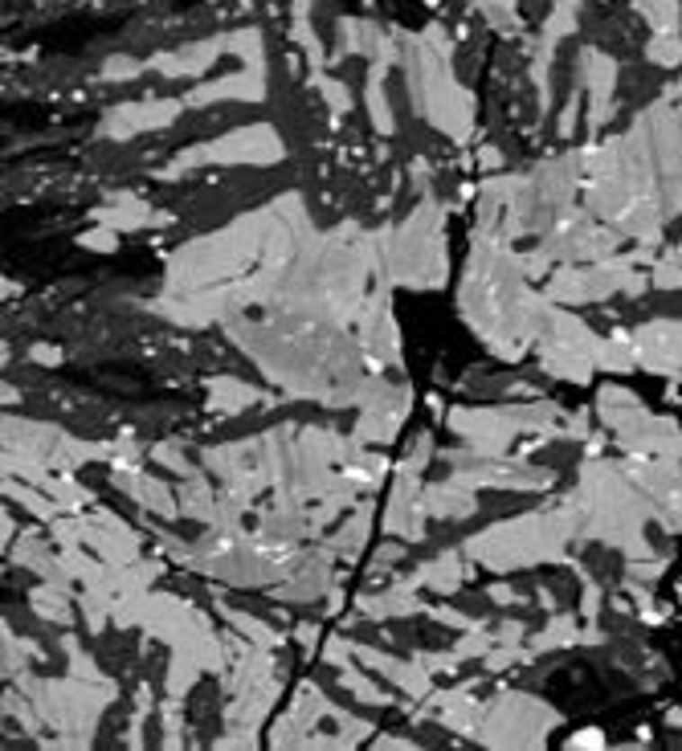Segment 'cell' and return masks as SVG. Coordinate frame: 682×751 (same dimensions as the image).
<instances>
[{"label": "cell", "instance_id": "obj_1", "mask_svg": "<svg viewBox=\"0 0 682 751\" xmlns=\"http://www.w3.org/2000/svg\"><path fill=\"white\" fill-rule=\"evenodd\" d=\"M552 307L556 302L527 291L523 257H515L503 237L474 233L466 282H462V315L498 360H519L523 347L548 331Z\"/></svg>", "mask_w": 682, "mask_h": 751}, {"label": "cell", "instance_id": "obj_2", "mask_svg": "<svg viewBox=\"0 0 682 751\" xmlns=\"http://www.w3.org/2000/svg\"><path fill=\"white\" fill-rule=\"evenodd\" d=\"M576 511H580V535L588 540H605L613 548H621L629 559H646L654 556V548L642 535V523L654 519L658 503L638 490L633 478H621L605 461H588L580 490L572 495Z\"/></svg>", "mask_w": 682, "mask_h": 751}, {"label": "cell", "instance_id": "obj_3", "mask_svg": "<svg viewBox=\"0 0 682 751\" xmlns=\"http://www.w3.org/2000/svg\"><path fill=\"white\" fill-rule=\"evenodd\" d=\"M580 531V511L568 498L560 511H532L519 519L495 523V527L479 531L466 543V556L487 564L490 572H515V568H532L543 559H560L568 564L564 543Z\"/></svg>", "mask_w": 682, "mask_h": 751}, {"label": "cell", "instance_id": "obj_4", "mask_svg": "<svg viewBox=\"0 0 682 751\" xmlns=\"http://www.w3.org/2000/svg\"><path fill=\"white\" fill-rule=\"evenodd\" d=\"M445 212L437 201H421L408 221L397 225V233H381V270L389 282L413 286V291H434L445 282Z\"/></svg>", "mask_w": 682, "mask_h": 751}, {"label": "cell", "instance_id": "obj_5", "mask_svg": "<svg viewBox=\"0 0 682 751\" xmlns=\"http://www.w3.org/2000/svg\"><path fill=\"white\" fill-rule=\"evenodd\" d=\"M17 686L25 690L29 699L37 702L41 719L54 731L74 735L90 747V735L98 727V715L115 699V686L111 682H78V678H62V682H41V678H29V674H17Z\"/></svg>", "mask_w": 682, "mask_h": 751}, {"label": "cell", "instance_id": "obj_6", "mask_svg": "<svg viewBox=\"0 0 682 751\" xmlns=\"http://www.w3.org/2000/svg\"><path fill=\"white\" fill-rule=\"evenodd\" d=\"M560 408L540 400V405H511V408H453L450 429L462 434L474 450V458H503L507 445L519 434H548L560 421Z\"/></svg>", "mask_w": 682, "mask_h": 751}, {"label": "cell", "instance_id": "obj_7", "mask_svg": "<svg viewBox=\"0 0 682 751\" xmlns=\"http://www.w3.org/2000/svg\"><path fill=\"white\" fill-rule=\"evenodd\" d=\"M283 156H286V148H283L274 127L254 123V127H238V131L221 135V139L184 148L176 156V164H168L160 176L176 180V176H188L193 168H204V164H254V168H266V164H278Z\"/></svg>", "mask_w": 682, "mask_h": 751}, {"label": "cell", "instance_id": "obj_8", "mask_svg": "<svg viewBox=\"0 0 682 751\" xmlns=\"http://www.w3.org/2000/svg\"><path fill=\"white\" fill-rule=\"evenodd\" d=\"M638 257L642 254L597 257L593 265H568V270H560V274L548 282L543 299L556 302V307H564V302L580 307V302H601V299H609V294H617V291L642 294L646 278L633 270V265H638Z\"/></svg>", "mask_w": 682, "mask_h": 751}, {"label": "cell", "instance_id": "obj_9", "mask_svg": "<svg viewBox=\"0 0 682 751\" xmlns=\"http://www.w3.org/2000/svg\"><path fill=\"white\" fill-rule=\"evenodd\" d=\"M556 723H560V715L548 702L511 690V694H503V699L482 715V727L474 739L487 743V747H540Z\"/></svg>", "mask_w": 682, "mask_h": 751}, {"label": "cell", "instance_id": "obj_10", "mask_svg": "<svg viewBox=\"0 0 682 751\" xmlns=\"http://www.w3.org/2000/svg\"><path fill=\"white\" fill-rule=\"evenodd\" d=\"M597 347H601V339L580 318L564 315V310H552L548 331L540 335V368L560 376V380L585 384L597 368Z\"/></svg>", "mask_w": 682, "mask_h": 751}, {"label": "cell", "instance_id": "obj_11", "mask_svg": "<svg viewBox=\"0 0 682 751\" xmlns=\"http://www.w3.org/2000/svg\"><path fill=\"white\" fill-rule=\"evenodd\" d=\"M352 405H360V421H355V442L360 445H389L392 437L400 434V421L408 416V397L405 384H384L381 376L376 380H363L360 392H355Z\"/></svg>", "mask_w": 682, "mask_h": 751}, {"label": "cell", "instance_id": "obj_12", "mask_svg": "<svg viewBox=\"0 0 682 751\" xmlns=\"http://www.w3.org/2000/svg\"><path fill=\"white\" fill-rule=\"evenodd\" d=\"M82 548H90L103 564L111 568H123V564H135V559H143V543L139 535H135L131 527H127L123 519H115L111 511H103V506H94L90 514H82Z\"/></svg>", "mask_w": 682, "mask_h": 751}, {"label": "cell", "instance_id": "obj_13", "mask_svg": "<svg viewBox=\"0 0 682 751\" xmlns=\"http://www.w3.org/2000/svg\"><path fill=\"white\" fill-rule=\"evenodd\" d=\"M426 487H421V469L400 461L397 466V490L389 498V511H384V531L397 535L405 543H417L426 535Z\"/></svg>", "mask_w": 682, "mask_h": 751}, {"label": "cell", "instance_id": "obj_14", "mask_svg": "<svg viewBox=\"0 0 682 751\" xmlns=\"http://www.w3.org/2000/svg\"><path fill=\"white\" fill-rule=\"evenodd\" d=\"M613 246H617V233L585 221V217H572V212H564L543 241L552 257H576V262H597V257L613 254Z\"/></svg>", "mask_w": 682, "mask_h": 751}, {"label": "cell", "instance_id": "obj_15", "mask_svg": "<svg viewBox=\"0 0 682 751\" xmlns=\"http://www.w3.org/2000/svg\"><path fill=\"white\" fill-rule=\"evenodd\" d=\"M331 711H336V707L323 699V690L307 682V686H299L291 711H286V715L270 727V743H274V747H302L307 735L315 731V723H319L323 715H331Z\"/></svg>", "mask_w": 682, "mask_h": 751}, {"label": "cell", "instance_id": "obj_16", "mask_svg": "<svg viewBox=\"0 0 682 751\" xmlns=\"http://www.w3.org/2000/svg\"><path fill=\"white\" fill-rule=\"evenodd\" d=\"M633 352H638V368L646 371H682V323H646L633 331Z\"/></svg>", "mask_w": 682, "mask_h": 751}, {"label": "cell", "instance_id": "obj_17", "mask_svg": "<svg viewBox=\"0 0 682 751\" xmlns=\"http://www.w3.org/2000/svg\"><path fill=\"white\" fill-rule=\"evenodd\" d=\"M360 347L376 371H381V363H397L400 344H397V323H392L389 294L384 291L363 302V310H360Z\"/></svg>", "mask_w": 682, "mask_h": 751}, {"label": "cell", "instance_id": "obj_18", "mask_svg": "<svg viewBox=\"0 0 682 751\" xmlns=\"http://www.w3.org/2000/svg\"><path fill=\"white\" fill-rule=\"evenodd\" d=\"M111 478H115V487L123 490V495H131L139 506H148V511L164 514V519H180V498L172 495L168 482H160V478H151L139 469V461H127V466H111Z\"/></svg>", "mask_w": 682, "mask_h": 751}, {"label": "cell", "instance_id": "obj_19", "mask_svg": "<svg viewBox=\"0 0 682 751\" xmlns=\"http://www.w3.org/2000/svg\"><path fill=\"white\" fill-rule=\"evenodd\" d=\"M180 115V103H127L103 119V135L107 139H131L139 131H164L172 119Z\"/></svg>", "mask_w": 682, "mask_h": 751}, {"label": "cell", "instance_id": "obj_20", "mask_svg": "<svg viewBox=\"0 0 682 751\" xmlns=\"http://www.w3.org/2000/svg\"><path fill=\"white\" fill-rule=\"evenodd\" d=\"M352 654H355V662H363L368 670H376L381 678H389L392 686H400V690H408V699H429L434 694V686H429V670L421 662H400V657H389V654H381L376 646H355L352 641Z\"/></svg>", "mask_w": 682, "mask_h": 751}, {"label": "cell", "instance_id": "obj_21", "mask_svg": "<svg viewBox=\"0 0 682 751\" xmlns=\"http://www.w3.org/2000/svg\"><path fill=\"white\" fill-rule=\"evenodd\" d=\"M225 98H241V103H257L266 98V78H262V66H249L241 74H229V78H217L209 86H196L188 94V106H209V103H225Z\"/></svg>", "mask_w": 682, "mask_h": 751}, {"label": "cell", "instance_id": "obj_22", "mask_svg": "<svg viewBox=\"0 0 682 751\" xmlns=\"http://www.w3.org/2000/svg\"><path fill=\"white\" fill-rule=\"evenodd\" d=\"M429 702L442 711V715H437V723H442V727H450V731H458V735H479L482 715H487V711L479 707V699H470L466 686L429 694Z\"/></svg>", "mask_w": 682, "mask_h": 751}, {"label": "cell", "instance_id": "obj_23", "mask_svg": "<svg viewBox=\"0 0 682 751\" xmlns=\"http://www.w3.org/2000/svg\"><path fill=\"white\" fill-rule=\"evenodd\" d=\"M462 576H466V564H462L458 551H442V556L426 559V564L417 568V572H408L405 580L413 584V588H434V593L450 596V593H458Z\"/></svg>", "mask_w": 682, "mask_h": 751}, {"label": "cell", "instance_id": "obj_24", "mask_svg": "<svg viewBox=\"0 0 682 751\" xmlns=\"http://www.w3.org/2000/svg\"><path fill=\"white\" fill-rule=\"evenodd\" d=\"M426 506L429 514H442V519H470L479 511V498H474V487H466L462 478H450V482L426 487Z\"/></svg>", "mask_w": 682, "mask_h": 751}, {"label": "cell", "instance_id": "obj_25", "mask_svg": "<svg viewBox=\"0 0 682 751\" xmlns=\"http://www.w3.org/2000/svg\"><path fill=\"white\" fill-rule=\"evenodd\" d=\"M613 78H617V70H613L609 58H601V53H588L585 58V82H588V94H593V111H588V127H605V119H609L613 111Z\"/></svg>", "mask_w": 682, "mask_h": 751}, {"label": "cell", "instance_id": "obj_26", "mask_svg": "<svg viewBox=\"0 0 682 751\" xmlns=\"http://www.w3.org/2000/svg\"><path fill=\"white\" fill-rule=\"evenodd\" d=\"M417 588L405 580V576H397V584H389L384 593L376 596H363L360 609L368 612L372 621H384V617H408V612H421V601H417Z\"/></svg>", "mask_w": 682, "mask_h": 751}, {"label": "cell", "instance_id": "obj_27", "mask_svg": "<svg viewBox=\"0 0 682 751\" xmlns=\"http://www.w3.org/2000/svg\"><path fill=\"white\" fill-rule=\"evenodd\" d=\"M204 389H209V408H217V413H241V408L266 400V392L238 380V376H213Z\"/></svg>", "mask_w": 682, "mask_h": 751}, {"label": "cell", "instance_id": "obj_28", "mask_svg": "<svg viewBox=\"0 0 682 751\" xmlns=\"http://www.w3.org/2000/svg\"><path fill=\"white\" fill-rule=\"evenodd\" d=\"M29 604L41 621H54V625H70L74 621V609H70V593L66 588H54V584H37L29 588Z\"/></svg>", "mask_w": 682, "mask_h": 751}, {"label": "cell", "instance_id": "obj_29", "mask_svg": "<svg viewBox=\"0 0 682 751\" xmlns=\"http://www.w3.org/2000/svg\"><path fill=\"white\" fill-rule=\"evenodd\" d=\"M576 641H601V633H597V629L580 633L572 617H552V625L543 629V633H535L532 641H527V646H532L535 654H548V649H556V646H576Z\"/></svg>", "mask_w": 682, "mask_h": 751}, {"label": "cell", "instance_id": "obj_30", "mask_svg": "<svg viewBox=\"0 0 682 751\" xmlns=\"http://www.w3.org/2000/svg\"><path fill=\"white\" fill-rule=\"evenodd\" d=\"M217 53H221V41H204V45H193V49H184V53H172V58H156L151 66H156L160 74H168V78H176V74H201Z\"/></svg>", "mask_w": 682, "mask_h": 751}, {"label": "cell", "instance_id": "obj_31", "mask_svg": "<svg viewBox=\"0 0 682 751\" xmlns=\"http://www.w3.org/2000/svg\"><path fill=\"white\" fill-rule=\"evenodd\" d=\"M4 495H9V498H13V503H17V506H25L29 514H37V519L45 523V527H49V523L58 519V514H66L62 506H58L54 498H49V490H45V495H37L33 487H25V482H17V478H13V474H4Z\"/></svg>", "mask_w": 682, "mask_h": 751}, {"label": "cell", "instance_id": "obj_32", "mask_svg": "<svg viewBox=\"0 0 682 751\" xmlns=\"http://www.w3.org/2000/svg\"><path fill=\"white\" fill-rule=\"evenodd\" d=\"M41 490H49V498H54L62 511H70V514H78L82 506L94 503V495H90V490H82L78 482H74L70 469H54V474L41 482Z\"/></svg>", "mask_w": 682, "mask_h": 751}, {"label": "cell", "instance_id": "obj_33", "mask_svg": "<svg viewBox=\"0 0 682 751\" xmlns=\"http://www.w3.org/2000/svg\"><path fill=\"white\" fill-rule=\"evenodd\" d=\"M368 527H372V511H368V506H360V511H355L352 519H347L344 527H339L336 540H331V551H339L344 559L360 556L363 543H368Z\"/></svg>", "mask_w": 682, "mask_h": 751}, {"label": "cell", "instance_id": "obj_34", "mask_svg": "<svg viewBox=\"0 0 682 751\" xmlns=\"http://www.w3.org/2000/svg\"><path fill=\"white\" fill-rule=\"evenodd\" d=\"M221 617L229 621L233 629H238L241 637H249L254 646H262V649H278L283 646V633H278L274 625H266V621H257V617H249V612H238V609H225L221 604Z\"/></svg>", "mask_w": 682, "mask_h": 751}, {"label": "cell", "instance_id": "obj_35", "mask_svg": "<svg viewBox=\"0 0 682 751\" xmlns=\"http://www.w3.org/2000/svg\"><path fill=\"white\" fill-rule=\"evenodd\" d=\"M201 674H209V670L201 666V657L172 649V662H168V694H172V699H184V694L193 690V682L201 678Z\"/></svg>", "mask_w": 682, "mask_h": 751}, {"label": "cell", "instance_id": "obj_36", "mask_svg": "<svg viewBox=\"0 0 682 751\" xmlns=\"http://www.w3.org/2000/svg\"><path fill=\"white\" fill-rule=\"evenodd\" d=\"M368 111H372L376 131L392 135V111H389V98H384V66H376L372 78H368Z\"/></svg>", "mask_w": 682, "mask_h": 751}, {"label": "cell", "instance_id": "obj_37", "mask_svg": "<svg viewBox=\"0 0 682 751\" xmlns=\"http://www.w3.org/2000/svg\"><path fill=\"white\" fill-rule=\"evenodd\" d=\"M339 674H344V690H352L363 707H384V702H389V694H384V690L376 686V682L368 678L363 670H355V666H344Z\"/></svg>", "mask_w": 682, "mask_h": 751}, {"label": "cell", "instance_id": "obj_38", "mask_svg": "<svg viewBox=\"0 0 682 751\" xmlns=\"http://www.w3.org/2000/svg\"><path fill=\"white\" fill-rule=\"evenodd\" d=\"M78 246L94 249V254H115V249H119V229H111V225H94V229L78 233Z\"/></svg>", "mask_w": 682, "mask_h": 751}, {"label": "cell", "instance_id": "obj_39", "mask_svg": "<svg viewBox=\"0 0 682 751\" xmlns=\"http://www.w3.org/2000/svg\"><path fill=\"white\" fill-rule=\"evenodd\" d=\"M654 282L662 286V291H682V257H678V249H674V254H666V257H658Z\"/></svg>", "mask_w": 682, "mask_h": 751}, {"label": "cell", "instance_id": "obj_40", "mask_svg": "<svg viewBox=\"0 0 682 751\" xmlns=\"http://www.w3.org/2000/svg\"><path fill=\"white\" fill-rule=\"evenodd\" d=\"M151 458L160 461V466H168V469H176V474H184V478H193L196 474V466L184 458V450H180L176 442H164V445H156V453Z\"/></svg>", "mask_w": 682, "mask_h": 751}, {"label": "cell", "instance_id": "obj_41", "mask_svg": "<svg viewBox=\"0 0 682 751\" xmlns=\"http://www.w3.org/2000/svg\"><path fill=\"white\" fill-rule=\"evenodd\" d=\"M646 58L658 62V66H678L682 62V41L678 37H658V41H650Z\"/></svg>", "mask_w": 682, "mask_h": 751}, {"label": "cell", "instance_id": "obj_42", "mask_svg": "<svg viewBox=\"0 0 682 751\" xmlns=\"http://www.w3.org/2000/svg\"><path fill=\"white\" fill-rule=\"evenodd\" d=\"M429 617L442 621V625H450V629H462V633H466V629H479V625H482V621H470L466 612L450 609V604H437V609H429Z\"/></svg>", "mask_w": 682, "mask_h": 751}, {"label": "cell", "instance_id": "obj_43", "mask_svg": "<svg viewBox=\"0 0 682 751\" xmlns=\"http://www.w3.org/2000/svg\"><path fill=\"white\" fill-rule=\"evenodd\" d=\"M315 86L328 94V103H331V111H352V94H347V86H339V82H331V78H315Z\"/></svg>", "mask_w": 682, "mask_h": 751}, {"label": "cell", "instance_id": "obj_44", "mask_svg": "<svg viewBox=\"0 0 682 751\" xmlns=\"http://www.w3.org/2000/svg\"><path fill=\"white\" fill-rule=\"evenodd\" d=\"M413 657H417L421 666H426L429 674H437V670H442V674H453V670H458V662H462L458 654H426V649H417Z\"/></svg>", "mask_w": 682, "mask_h": 751}, {"label": "cell", "instance_id": "obj_45", "mask_svg": "<svg viewBox=\"0 0 682 751\" xmlns=\"http://www.w3.org/2000/svg\"><path fill=\"white\" fill-rule=\"evenodd\" d=\"M568 747H580V751L605 747V731H597V727H585V731H572V735H568Z\"/></svg>", "mask_w": 682, "mask_h": 751}, {"label": "cell", "instance_id": "obj_46", "mask_svg": "<svg viewBox=\"0 0 682 751\" xmlns=\"http://www.w3.org/2000/svg\"><path fill=\"white\" fill-rule=\"evenodd\" d=\"M597 609H601V588L593 580H585V601H580V617L597 621Z\"/></svg>", "mask_w": 682, "mask_h": 751}, {"label": "cell", "instance_id": "obj_47", "mask_svg": "<svg viewBox=\"0 0 682 751\" xmlns=\"http://www.w3.org/2000/svg\"><path fill=\"white\" fill-rule=\"evenodd\" d=\"M400 556H405V548H400V543H384V548H381V556L372 559V576H376V572H389V568L397 564Z\"/></svg>", "mask_w": 682, "mask_h": 751}, {"label": "cell", "instance_id": "obj_48", "mask_svg": "<svg viewBox=\"0 0 682 751\" xmlns=\"http://www.w3.org/2000/svg\"><path fill=\"white\" fill-rule=\"evenodd\" d=\"M29 360H33V363H49V368H54V363H62V352L49 347V344H33V347H29Z\"/></svg>", "mask_w": 682, "mask_h": 751}, {"label": "cell", "instance_id": "obj_49", "mask_svg": "<svg viewBox=\"0 0 682 751\" xmlns=\"http://www.w3.org/2000/svg\"><path fill=\"white\" fill-rule=\"evenodd\" d=\"M576 111H580V94H572V103L564 106V115H560V135H572L576 131Z\"/></svg>", "mask_w": 682, "mask_h": 751}, {"label": "cell", "instance_id": "obj_50", "mask_svg": "<svg viewBox=\"0 0 682 751\" xmlns=\"http://www.w3.org/2000/svg\"><path fill=\"white\" fill-rule=\"evenodd\" d=\"M487 596H490L495 604H515V601H519V593H515L511 584H490V588H487Z\"/></svg>", "mask_w": 682, "mask_h": 751}, {"label": "cell", "instance_id": "obj_51", "mask_svg": "<svg viewBox=\"0 0 682 751\" xmlns=\"http://www.w3.org/2000/svg\"><path fill=\"white\" fill-rule=\"evenodd\" d=\"M135 74H139V66L127 62V58H115V62L107 66V78H135Z\"/></svg>", "mask_w": 682, "mask_h": 751}, {"label": "cell", "instance_id": "obj_52", "mask_svg": "<svg viewBox=\"0 0 682 751\" xmlns=\"http://www.w3.org/2000/svg\"><path fill=\"white\" fill-rule=\"evenodd\" d=\"M372 739H376V747H392V751H397V747H417V743L405 739V735H372Z\"/></svg>", "mask_w": 682, "mask_h": 751}, {"label": "cell", "instance_id": "obj_53", "mask_svg": "<svg viewBox=\"0 0 682 751\" xmlns=\"http://www.w3.org/2000/svg\"><path fill=\"white\" fill-rule=\"evenodd\" d=\"M495 637H498V641H519V637H523V625H519V621H503Z\"/></svg>", "mask_w": 682, "mask_h": 751}, {"label": "cell", "instance_id": "obj_54", "mask_svg": "<svg viewBox=\"0 0 682 751\" xmlns=\"http://www.w3.org/2000/svg\"><path fill=\"white\" fill-rule=\"evenodd\" d=\"M294 637H299L302 646L310 649V646H315V641H319V625H299V629H294Z\"/></svg>", "mask_w": 682, "mask_h": 751}, {"label": "cell", "instance_id": "obj_55", "mask_svg": "<svg viewBox=\"0 0 682 751\" xmlns=\"http://www.w3.org/2000/svg\"><path fill=\"white\" fill-rule=\"evenodd\" d=\"M482 164H487V168H495V164H498V151L495 148H482Z\"/></svg>", "mask_w": 682, "mask_h": 751}]
</instances>
